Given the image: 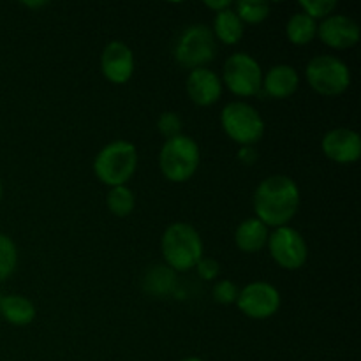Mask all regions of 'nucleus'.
<instances>
[{
    "instance_id": "nucleus-18",
    "label": "nucleus",
    "mask_w": 361,
    "mask_h": 361,
    "mask_svg": "<svg viewBox=\"0 0 361 361\" xmlns=\"http://www.w3.org/2000/svg\"><path fill=\"white\" fill-rule=\"evenodd\" d=\"M243 23L238 16H236L235 9L229 7V9L221 11V13H215L214 18V37L219 39L224 44L233 46L238 44L240 39L243 37Z\"/></svg>"
},
{
    "instance_id": "nucleus-20",
    "label": "nucleus",
    "mask_w": 361,
    "mask_h": 361,
    "mask_svg": "<svg viewBox=\"0 0 361 361\" xmlns=\"http://www.w3.org/2000/svg\"><path fill=\"white\" fill-rule=\"evenodd\" d=\"M106 204H108L109 212L116 217H127L134 212L136 207V196H134L133 190L127 185L120 187H111L106 197Z\"/></svg>"
},
{
    "instance_id": "nucleus-26",
    "label": "nucleus",
    "mask_w": 361,
    "mask_h": 361,
    "mask_svg": "<svg viewBox=\"0 0 361 361\" xmlns=\"http://www.w3.org/2000/svg\"><path fill=\"white\" fill-rule=\"evenodd\" d=\"M238 293H240L238 288H236L231 281H228V279L219 281L217 284L214 286V300L217 303H222V305H231V303H236Z\"/></svg>"
},
{
    "instance_id": "nucleus-12",
    "label": "nucleus",
    "mask_w": 361,
    "mask_h": 361,
    "mask_svg": "<svg viewBox=\"0 0 361 361\" xmlns=\"http://www.w3.org/2000/svg\"><path fill=\"white\" fill-rule=\"evenodd\" d=\"M360 35V25L345 14H331L317 25V37L334 49L355 48Z\"/></svg>"
},
{
    "instance_id": "nucleus-33",
    "label": "nucleus",
    "mask_w": 361,
    "mask_h": 361,
    "mask_svg": "<svg viewBox=\"0 0 361 361\" xmlns=\"http://www.w3.org/2000/svg\"><path fill=\"white\" fill-rule=\"evenodd\" d=\"M0 302H2V296H0Z\"/></svg>"
},
{
    "instance_id": "nucleus-6",
    "label": "nucleus",
    "mask_w": 361,
    "mask_h": 361,
    "mask_svg": "<svg viewBox=\"0 0 361 361\" xmlns=\"http://www.w3.org/2000/svg\"><path fill=\"white\" fill-rule=\"evenodd\" d=\"M305 76L310 88L326 97L344 94L351 85V71L348 63L334 55L314 56L307 63Z\"/></svg>"
},
{
    "instance_id": "nucleus-24",
    "label": "nucleus",
    "mask_w": 361,
    "mask_h": 361,
    "mask_svg": "<svg viewBox=\"0 0 361 361\" xmlns=\"http://www.w3.org/2000/svg\"><path fill=\"white\" fill-rule=\"evenodd\" d=\"M162 281H175L173 279V271L168 270V267H155L154 270L148 275V291L155 293V295H168L169 289L168 286L162 284Z\"/></svg>"
},
{
    "instance_id": "nucleus-25",
    "label": "nucleus",
    "mask_w": 361,
    "mask_h": 361,
    "mask_svg": "<svg viewBox=\"0 0 361 361\" xmlns=\"http://www.w3.org/2000/svg\"><path fill=\"white\" fill-rule=\"evenodd\" d=\"M157 129L166 140L178 136V134H182L180 133V130H182V118L173 111L162 113L157 120Z\"/></svg>"
},
{
    "instance_id": "nucleus-3",
    "label": "nucleus",
    "mask_w": 361,
    "mask_h": 361,
    "mask_svg": "<svg viewBox=\"0 0 361 361\" xmlns=\"http://www.w3.org/2000/svg\"><path fill=\"white\" fill-rule=\"evenodd\" d=\"M137 168V150L133 143L123 140L106 145L94 161V173L108 187L126 185Z\"/></svg>"
},
{
    "instance_id": "nucleus-4",
    "label": "nucleus",
    "mask_w": 361,
    "mask_h": 361,
    "mask_svg": "<svg viewBox=\"0 0 361 361\" xmlns=\"http://www.w3.org/2000/svg\"><path fill=\"white\" fill-rule=\"evenodd\" d=\"M200 147L192 137L178 134L164 141L159 152V168L169 182L182 183L192 178L200 166Z\"/></svg>"
},
{
    "instance_id": "nucleus-31",
    "label": "nucleus",
    "mask_w": 361,
    "mask_h": 361,
    "mask_svg": "<svg viewBox=\"0 0 361 361\" xmlns=\"http://www.w3.org/2000/svg\"><path fill=\"white\" fill-rule=\"evenodd\" d=\"M182 361H204V360H201V358H185V360H182Z\"/></svg>"
},
{
    "instance_id": "nucleus-7",
    "label": "nucleus",
    "mask_w": 361,
    "mask_h": 361,
    "mask_svg": "<svg viewBox=\"0 0 361 361\" xmlns=\"http://www.w3.org/2000/svg\"><path fill=\"white\" fill-rule=\"evenodd\" d=\"M217 44L212 28L207 25H190L180 34L175 46V59L185 69H200L207 67L215 59Z\"/></svg>"
},
{
    "instance_id": "nucleus-27",
    "label": "nucleus",
    "mask_w": 361,
    "mask_h": 361,
    "mask_svg": "<svg viewBox=\"0 0 361 361\" xmlns=\"http://www.w3.org/2000/svg\"><path fill=\"white\" fill-rule=\"evenodd\" d=\"M196 270L203 281H215L221 274V264L212 257H201L200 263L196 264Z\"/></svg>"
},
{
    "instance_id": "nucleus-2",
    "label": "nucleus",
    "mask_w": 361,
    "mask_h": 361,
    "mask_svg": "<svg viewBox=\"0 0 361 361\" xmlns=\"http://www.w3.org/2000/svg\"><path fill=\"white\" fill-rule=\"evenodd\" d=\"M161 249L168 268L180 274L196 268L204 252L200 233L189 222L169 224L162 235Z\"/></svg>"
},
{
    "instance_id": "nucleus-8",
    "label": "nucleus",
    "mask_w": 361,
    "mask_h": 361,
    "mask_svg": "<svg viewBox=\"0 0 361 361\" xmlns=\"http://www.w3.org/2000/svg\"><path fill=\"white\" fill-rule=\"evenodd\" d=\"M222 85L238 97H252L263 88V69L249 53H235L226 60Z\"/></svg>"
},
{
    "instance_id": "nucleus-17",
    "label": "nucleus",
    "mask_w": 361,
    "mask_h": 361,
    "mask_svg": "<svg viewBox=\"0 0 361 361\" xmlns=\"http://www.w3.org/2000/svg\"><path fill=\"white\" fill-rule=\"evenodd\" d=\"M0 314L7 323L14 326H27L35 319V307L28 298L21 295L4 296L0 302Z\"/></svg>"
},
{
    "instance_id": "nucleus-32",
    "label": "nucleus",
    "mask_w": 361,
    "mask_h": 361,
    "mask_svg": "<svg viewBox=\"0 0 361 361\" xmlns=\"http://www.w3.org/2000/svg\"><path fill=\"white\" fill-rule=\"evenodd\" d=\"M0 200H2V182H0Z\"/></svg>"
},
{
    "instance_id": "nucleus-1",
    "label": "nucleus",
    "mask_w": 361,
    "mask_h": 361,
    "mask_svg": "<svg viewBox=\"0 0 361 361\" xmlns=\"http://www.w3.org/2000/svg\"><path fill=\"white\" fill-rule=\"evenodd\" d=\"M300 189L291 176L271 175L257 185L254 192V212L264 226L282 228L300 208Z\"/></svg>"
},
{
    "instance_id": "nucleus-16",
    "label": "nucleus",
    "mask_w": 361,
    "mask_h": 361,
    "mask_svg": "<svg viewBox=\"0 0 361 361\" xmlns=\"http://www.w3.org/2000/svg\"><path fill=\"white\" fill-rule=\"evenodd\" d=\"M268 242V228L259 219H245L235 231V243L243 252H259Z\"/></svg>"
},
{
    "instance_id": "nucleus-30",
    "label": "nucleus",
    "mask_w": 361,
    "mask_h": 361,
    "mask_svg": "<svg viewBox=\"0 0 361 361\" xmlns=\"http://www.w3.org/2000/svg\"><path fill=\"white\" fill-rule=\"evenodd\" d=\"M23 6L32 7V9H39V7H44L48 6V2H23Z\"/></svg>"
},
{
    "instance_id": "nucleus-14",
    "label": "nucleus",
    "mask_w": 361,
    "mask_h": 361,
    "mask_svg": "<svg viewBox=\"0 0 361 361\" xmlns=\"http://www.w3.org/2000/svg\"><path fill=\"white\" fill-rule=\"evenodd\" d=\"M187 94L197 106H212L221 99L222 81L217 73L208 67L190 71L187 76Z\"/></svg>"
},
{
    "instance_id": "nucleus-13",
    "label": "nucleus",
    "mask_w": 361,
    "mask_h": 361,
    "mask_svg": "<svg viewBox=\"0 0 361 361\" xmlns=\"http://www.w3.org/2000/svg\"><path fill=\"white\" fill-rule=\"evenodd\" d=\"M321 148L330 161L338 164H353L361 157V137L356 130L337 127L324 134Z\"/></svg>"
},
{
    "instance_id": "nucleus-28",
    "label": "nucleus",
    "mask_w": 361,
    "mask_h": 361,
    "mask_svg": "<svg viewBox=\"0 0 361 361\" xmlns=\"http://www.w3.org/2000/svg\"><path fill=\"white\" fill-rule=\"evenodd\" d=\"M238 159L243 162V164H254L257 159V152L254 150V147H240Z\"/></svg>"
},
{
    "instance_id": "nucleus-5",
    "label": "nucleus",
    "mask_w": 361,
    "mask_h": 361,
    "mask_svg": "<svg viewBox=\"0 0 361 361\" xmlns=\"http://www.w3.org/2000/svg\"><path fill=\"white\" fill-rule=\"evenodd\" d=\"M224 133L240 147H254L264 134V120L254 106L235 101L224 106L221 113Z\"/></svg>"
},
{
    "instance_id": "nucleus-29",
    "label": "nucleus",
    "mask_w": 361,
    "mask_h": 361,
    "mask_svg": "<svg viewBox=\"0 0 361 361\" xmlns=\"http://www.w3.org/2000/svg\"><path fill=\"white\" fill-rule=\"evenodd\" d=\"M204 6L208 9H214L215 13H221V11L233 7V2H229V0H215V2H204Z\"/></svg>"
},
{
    "instance_id": "nucleus-21",
    "label": "nucleus",
    "mask_w": 361,
    "mask_h": 361,
    "mask_svg": "<svg viewBox=\"0 0 361 361\" xmlns=\"http://www.w3.org/2000/svg\"><path fill=\"white\" fill-rule=\"evenodd\" d=\"M233 9H235L236 16L242 20L243 25H257L268 18V14H270V4L242 0V2L233 4Z\"/></svg>"
},
{
    "instance_id": "nucleus-22",
    "label": "nucleus",
    "mask_w": 361,
    "mask_h": 361,
    "mask_svg": "<svg viewBox=\"0 0 361 361\" xmlns=\"http://www.w3.org/2000/svg\"><path fill=\"white\" fill-rule=\"evenodd\" d=\"M18 264V249L13 240L0 233V282L14 274Z\"/></svg>"
},
{
    "instance_id": "nucleus-15",
    "label": "nucleus",
    "mask_w": 361,
    "mask_h": 361,
    "mask_svg": "<svg viewBox=\"0 0 361 361\" xmlns=\"http://www.w3.org/2000/svg\"><path fill=\"white\" fill-rule=\"evenodd\" d=\"M300 76L296 69L288 63L274 66L263 76L264 94L274 99H288L298 90Z\"/></svg>"
},
{
    "instance_id": "nucleus-19",
    "label": "nucleus",
    "mask_w": 361,
    "mask_h": 361,
    "mask_svg": "<svg viewBox=\"0 0 361 361\" xmlns=\"http://www.w3.org/2000/svg\"><path fill=\"white\" fill-rule=\"evenodd\" d=\"M286 35L295 46H305L317 37V21L305 13H296L286 25Z\"/></svg>"
},
{
    "instance_id": "nucleus-9",
    "label": "nucleus",
    "mask_w": 361,
    "mask_h": 361,
    "mask_svg": "<svg viewBox=\"0 0 361 361\" xmlns=\"http://www.w3.org/2000/svg\"><path fill=\"white\" fill-rule=\"evenodd\" d=\"M267 245L275 263L284 270H300L309 257L305 238L289 226L277 228L268 235Z\"/></svg>"
},
{
    "instance_id": "nucleus-23",
    "label": "nucleus",
    "mask_w": 361,
    "mask_h": 361,
    "mask_svg": "<svg viewBox=\"0 0 361 361\" xmlns=\"http://www.w3.org/2000/svg\"><path fill=\"white\" fill-rule=\"evenodd\" d=\"M300 7H302V13L309 14L310 18L317 21V18H328L334 14V11L337 9V2L335 0H300Z\"/></svg>"
},
{
    "instance_id": "nucleus-10",
    "label": "nucleus",
    "mask_w": 361,
    "mask_h": 361,
    "mask_svg": "<svg viewBox=\"0 0 361 361\" xmlns=\"http://www.w3.org/2000/svg\"><path fill=\"white\" fill-rule=\"evenodd\" d=\"M236 305L252 319H268L281 309V293L270 282L257 281L238 293Z\"/></svg>"
},
{
    "instance_id": "nucleus-11",
    "label": "nucleus",
    "mask_w": 361,
    "mask_h": 361,
    "mask_svg": "<svg viewBox=\"0 0 361 361\" xmlns=\"http://www.w3.org/2000/svg\"><path fill=\"white\" fill-rule=\"evenodd\" d=\"M136 69L134 53L126 42L111 41L104 46L101 55V71L113 85H123L133 78Z\"/></svg>"
}]
</instances>
